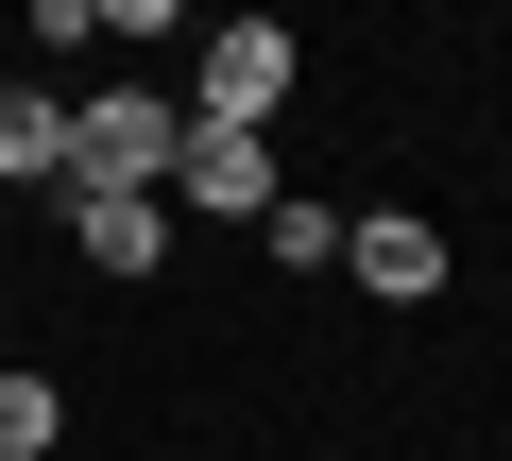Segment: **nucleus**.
Returning <instances> with one entry per match:
<instances>
[{
    "label": "nucleus",
    "mask_w": 512,
    "mask_h": 461,
    "mask_svg": "<svg viewBox=\"0 0 512 461\" xmlns=\"http://www.w3.org/2000/svg\"><path fill=\"white\" fill-rule=\"evenodd\" d=\"M291 86H308V35H291V18H222V35H188V120H205V137H274Z\"/></svg>",
    "instance_id": "obj_1"
},
{
    "label": "nucleus",
    "mask_w": 512,
    "mask_h": 461,
    "mask_svg": "<svg viewBox=\"0 0 512 461\" xmlns=\"http://www.w3.org/2000/svg\"><path fill=\"white\" fill-rule=\"evenodd\" d=\"M171 154H188V103L171 86H86L69 103V188H154L171 205Z\"/></svg>",
    "instance_id": "obj_2"
},
{
    "label": "nucleus",
    "mask_w": 512,
    "mask_h": 461,
    "mask_svg": "<svg viewBox=\"0 0 512 461\" xmlns=\"http://www.w3.org/2000/svg\"><path fill=\"white\" fill-rule=\"evenodd\" d=\"M342 274H359L376 308H427V291H444V222H410V205H342Z\"/></svg>",
    "instance_id": "obj_3"
},
{
    "label": "nucleus",
    "mask_w": 512,
    "mask_h": 461,
    "mask_svg": "<svg viewBox=\"0 0 512 461\" xmlns=\"http://www.w3.org/2000/svg\"><path fill=\"white\" fill-rule=\"evenodd\" d=\"M274 188H291V171H274V137H205V120H188L171 205H205V222H274Z\"/></svg>",
    "instance_id": "obj_4"
},
{
    "label": "nucleus",
    "mask_w": 512,
    "mask_h": 461,
    "mask_svg": "<svg viewBox=\"0 0 512 461\" xmlns=\"http://www.w3.org/2000/svg\"><path fill=\"white\" fill-rule=\"evenodd\" d=\"M69 257H86V274H154V257H171V205H154V188H69Z\"/></svg>",
    "instance_id": "obj_5"
},
{
    "label": "nucleus",
    "mask_w": 512,
    "mask_h": 461,
    "mask_svg": "<svg viewBox=\"0 0 512 461\" xmlns=\"http://www.w3.org/2000/svg\"><path fill=\"white\" fill-rule=\"evenodd\" d=\"M0 188H69V103L52 86H0Z\"/></svg>",
    "instance_id": "obj_6"
},
{
    "label": "nucleus",
    "mask_w": 512,
    "mask_h": 461,
    "mask_svg": "<svg viewBox=\"0 0 512 461\" xmlns=\"http://www.w3.org/2000/svg\"><path fill=\"white\" fill-rule=\"evenodd\" d=\"M256 257H274V274H342V205H325V188H274Z\"/></svg>",
    "instance_id": "obj_7"
},
{
    "label": "nucleus",
    "mask_w": 512,
    "mask_h": 461,
    "mask_svg": "<svg viewBox=\"0 0 512 461\" xmlns=\"http://www.w3.org/2000/svg\"><path fill=\"white\" fill-rule=\"evenodd\" d=\"M69 444V393L52 376H18V359H0V461H52Z\"/></svg>",
    "instance_id": "obj_8"
},
{
    "label": "nucleus",
    "mask_w": 512,
    "mask_h": 461,
    "mask_svg": "<svg viewBox=\"0 0 512 461\" xmlns=\"http://www.w3.org/2000/svg\"><path fill=\"white\" fill-rule=\"evenodd\" d=\"M0 325H18V308H0Z\"/></svg>",
    "instance_id": "obj_9"
}]
</instances>
